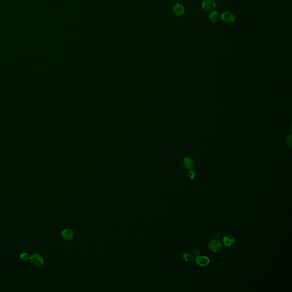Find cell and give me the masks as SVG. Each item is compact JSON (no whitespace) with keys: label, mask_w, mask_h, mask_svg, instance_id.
I'll use <instances>...</instances> for the list:
<instances>
[{"label":"cell","mask_w":292,"mask_h":292,"mask_svg":"<svg viewBox=\"0 0 292 292\" xmlns=\"http://www.w3.org/2000/svg\"><path fill=\"white\" fill-rule=\"evenodd\" d=\"M208 247L209 249L211 250L212 252H218L219 251L221 247H222V244L221 242L219 239H214L212 240L211 241H209L208 244Z\"/></svg>","instance_id":"6da1fadb"},{"label":"cell","mask_w":292,"mask_h":292,"mask_svg":"<svg viewBox=\"0 0 292 292\" xmlns=\"http://www.w3.org/2000/svg\"><path fill=\"white\" fill-rule=\"evenodd\" d=\"M30 260L32 264L35 267H41L44 263L43 258L41 254L38 253H34L30 256Z\"/></svg>","instance_id":"7a4b0ae2"},{"label":"cell","mask_w":292,"mask_h":292,"mask_svg":"<svg viewBox=\"0 0 292 292\" xmlns=\"http://www.w3.org/2000/svg\"><path fill=\"white\" fill-rule=\"evenodd\" d=\"M221 18L225 23L231 24L235 21L236 16L231 12L226 11L221 15Z\"/></svg>","instance_id":"3957f363"},{"label":"cell","mask_w":292,"mask_h":292,"mask_svg":"<svg viewBox=\"0 0 292 292\" xmlns=\"http://www.w3.org/2000/svg\"><path fill=\"white\" fill-rule=\"evenodd\" d=\"M201 6L204 10L211 11L216 8V2L214 0H204Z\"/></svg>","instance_id":"277c9868"},{"label":"cell","mask_w":292,"mask_h":292,"mask_svg":"<svg viewBox=\"0 0 292 292\" xmlns=\"http://www.w3.org/2000/svg\"><path fill=\"white\" fill-rule=\"evenodd\" d=\"M195 263L199 267H205L209 263V259L207 256H198L196 258Z\"/></svg>","instance_id":"5b68a950"},{"label":"cell","mask_w":292,"mask_h":292,"mask_svg":"<svg viewBox=\"0 0 292 292\" xmlns=\"http://www.w3.org/2000/svg\"><path fill=\"white\" fill-rule=\"evenodd\" d=\"M185 12L184 8L183 5L177 3L174 5L173 6V12L177 16H181L184 14Z\"/></svg>","instance_id":"8992f818"},{"label":"cell","mask_w":292,"mask_h":292,"mask_svg":"<svg viewBox=\"0 0 292 292\" xmlns=\"http://www.w3.org/2000/svg\"><path fill=\"white\" fill-rule=\"evenodd\" d=\"M61 236L63 238L66 240H72L74 236V231L70 229H65L61 232Z\"/></svg>","instance_id":"52a82bcc"},{"label":"cell","mask_w":292,"mask_h":292,"mask_svg":"<svg viewBox=\"0 0 292 292\" xmlns=\"http://www.w3.org/2000/svg\"><path fill=\"white\" fill-rule=\"evenodd\" d=\"M236 239L232 235H227L223 238V244L225 246H231L235 244Z\"/></svg>","instance_id":"ba28073f"},{"label":"cell","mask_w":292,"mask_h":292,"mask_svg":"<svg viewBox=\"0 0 292 292\" xmlns=\"http://www.w3.org/2000/svg\"><path fill=\"white\" fill-rule=\"evenodd\" d=\"M220 16L219 13L217 11H213L209 14V18L211 21L213 23H216L220 20Z\"/></svg>","instance_id":"9c48e42d"},{"label":"cell","mask_w":292,"mask_h":292,"mask_svg":"<svg viewBox=\"0 0 292 292\" xmlns=\"http://www.w3.org/2000/svg\"><path fill=\"white\" fill-rule=\"evenodd\" d=\"M183 163H184V165L187 169H191L195 165L194 161H193L192 159H191L190 157H186L184 159Z\"/></svg>","instance_id":"30bf717a"},{"label":"cell","mask_w":292,"mask_h":292,"mask_svg":"<svg viewBox=\"0 0 292 292\" xmlns=\"http://www.w3.org/2000/svg\"><path fill=\"white\" fill-rule=\"evenodd\" d=\"M182 258L186 262H190L194 260V256L192 255L190 253H186L184 254H183Z\"/></svg>","instance_id":"8fae6325"},{"label":"cell","mask_w":292,"mask_h":292,"mask_svg":"<svg viewBox=\"0 0 292 292\" xmlns=\"http://www.w3.org/2000/svg\"><path fill=\"white\" fill-rule=\"evenodd\" d=\"M30 256L29 254H28L27 253H22L20 255L21 260L24 261H28L29 260H30Z\"/></svg>","instance_id":"7c38bea8"},{"label":"cell","mask_w":292,"mask_h":292,"mask_svg":"<svg viewBox=\"0 0 292 292\" xmlns=\"http://www.w3.org/2000/svg\"><path fill=\"white\" fill-rule=\"evenodd\" d=\"M187 176L190 178V179H191V180L194 179L195 176V172H194L193 170H190V171L187 172Z\"/></svg>","instance_id":"4fadbf2b"},{"label":"cell","mask_w":292,"mask_h":292,"mask_svg":"<svg viewBox=\"0 0 292 292\" xmlns=\"http://www.w3.org/2000/svg\"><path fill=\"white\" fill-rule=\"evenodd\" d=\"M286 144L289 147H291L292 146V136L290 135L286 139Z\"/></svg>","instance_id":"5bb4252c"},{"label":"cell","mask_w":292,"mask_h":292,"mask_svg":"<svg viewBox=\"0 0 292 292\" xmlns=\"http://www.w3.org/2000/svg\"><path fill=\"white\" fill-rule=\"evenodd\" d=\"M194 256H196V257H198V256H200V252H199V250H195L194 251Z\"/></svg>","instance_id":"9a60e30c"}]
</instances>
